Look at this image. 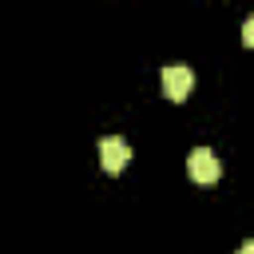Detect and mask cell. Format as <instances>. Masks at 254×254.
Here are the masks:
<instances>
[{"label":"cell","mask_w":254,"mask_h":254,"mask_svg":"<svg viewBox=\"0 0 254 254\" xmlns=\"http://www.w3.org/2000/svg\"><path fill=\"white\" fill-rule=\"evenodd\" d=\"M190 87H194V71L187 64H167L163 67V95L171 103H183L190 95Z\"/></svg>","instance_id":"1"},{"label":"cell","mask_w":254,"mask_h":254,"mask_svg":"<svg viewBox=\"0 0 254 254\" xmlns=\"http://www.w3.org/2000/svg\"><path fill=\"white\" fill-rule=\"evenodd\" d=\"M187 175H190L194 183L210 187V183H218L222 163L214 159V151H210V147H194V151H190V159H187Z\"/></svg>","instance_id":"2"},{"label":"cell","mask_w":254,"mask_h":254,"mask_svg":"<svg viewBox=\"0 0 254 254\" xmlns=\"http://www.w3.org/2000/svg\"><path fill=\"white\" fill-rule=\"evenodd\" d=\"M99 163H103V171H107V175H119V171L131 163V147H127V139L107 135V139L99 143Z\"/></svg>","instance_id":"3"},{"label":"cell","mask_w":254,"mask_h":254,"mask_svg":"<svg viewBox=\"0 0 254 254\" xmlns=\"http://www.w3.org/2000/svg\"><path fill=\"white\" fill-rule=\"evenodd\" d=\"M242 44H246V48L254 44V20H246V24H242Z\"/></svg>","instance_id":"4"},{"label":"cell","mask_w":254,"mask_h":254,"mask_svg":"<svg viewBox=\"0 0 254 254\" xmlns=\"http://www.w3.org/2000/svg\"><path fill=\"white\" fill-rule=\"evenodd\" d=\"M238 254H254V242H242V246H238Z\"/></svg>","instance_id":"5"}]
</instances>
